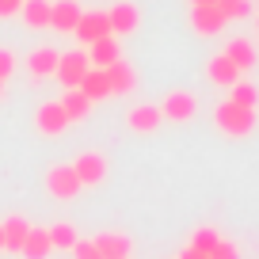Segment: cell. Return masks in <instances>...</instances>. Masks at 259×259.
<instances>
[{"label": "cell", "instance_id": "1", "mask_svg": "<svg viewBox=\"0 0 259 259\" xmlns=\"http://www.w3.org/2000/svg\"><path fill=\"white\" fill-rule=\"evenodd\" d=\"M213 126L225 134V138H248L255 130V111L251 107H236V103H218L213 107Z\"/></svg>", "mask_w": 259, "mask_h": 259}, {"label": "cell", "instance_id": "2", "mask_svg": "<svg viewBox=\"0 0 259 259\" xmlns=\"http://www.w3.org/2000/svg\"><path fill=\"white\" fill-rule=\"evenodd\" d=\"M46 191L54 194V198H61V202L76 198V194H80V179H76L73 164H54V168L46 171Z\"/></svg>", "mask_w": 259, "mask_h": 259}, {"label": "cell", "instance_id": "3", "mask_svg": "<svg viewBox=\"0 0 259 259\" xmlns=\"http://www.w3.org/2000/svg\"><path fill=\"white\" fill-rule=\"evenodd\" d=\"M160 114H164L168 122H191L194 114H198V99H194V92L176 88V92H168V96H164Z\"/></svg>", "mask_w": 259, "mask_h": 259}, {"label": "cell", "instance_id": "4", "mask_svg": "<svg viewBox=\"0 0 259 259\" xmlns=\"http://www.w3.org/2000/svg\"><path fill=\"white\" fill-rule=\"evenodd\" d=\"M225 23H229V19L221 16L218 4H191V27H194V34L213 38V34L225 31Z\"/></svg>", "mask_w": 259, "mask_h": 259}, {"label": "cell", "instance_id": "5", "mask_svg": "<svg viewBox=\"0 0 259 259\" xmlns=\"http://www.w3.org/2000/svg\"><path fill=\"white\" fill-rule=\"evenodd\" d=\"M73 171H76V179H80V187H99L107 179V156L96 153V149H88V153H80L73 160Z\"/></svg>", "mask_w": 259, "mask_h": 259}, {"label": "cell", "instance_id": "6", "mask_svg": "<svg viewBox=\"0 0 259 259\" xmlns=\"http://www.w3.org/2000/svg\"><path fill=\"white\" fill-rule=\"evenodd\" d=\"M80 4L76 0H50V27L57 34H73L76 23H80Z\"/></svg>", "mask_w": 259, "mask_h": 259}, {"label": "cell", "instance_id": "7", "mask_svg": "<svg viewBox=\"0 0 259 259\" xmlns=\"http://www.w3.org/2000/svg\"><path fill=\"white\" fill-rule=\"evenodd\" d=\"M92 65H88V54H80V50H76V54H61L57 57V80L65 84V88H80V80H84V73H88Z\"/></svg>", "mask_w": 259, "mask_h": 259}, {"label": "cell", "instance_id": "8", "mask_svg": "<svg viewBox=\"0 0 259 259\" xmlns=\"http://www.w3.org/2000/svg\"><path fill=\"white\" fill-rule=\"evenodd\" d=\"M107 19H111V34H114V38H122V34H134V31H138L141 12H138V4H130V0H118V4H111Z\"/></svg>", "mask_w": 259, "mask_h": 259}, {"label": "cell", "instance_id": "9", "mask_svg": "<svg viewBox=\"0 0 259 259\" xmlns=\"http://www.w3.org/2000/svg\"><path fill=\"white\" fill-rule=\"evenodd\" d=\"M107 34H111V19H107V12H84L80 23H76V31H73V38H80L84 46H92V42L107 38Z\"/></svg>", "mask_w": 259, "mask_h": 259}, {"label": "cell", "instance_id": "10", "mask_svg": "<svg viewBox=\"0 0 259 259\" xmlns=\"http://www.w3.org/2000/svg\"><path fill=\"white\" fill-rule=\"evenodd\" d=\"M34 126H38V134H46V138H57V134L69 130V114L61 111V103H42L38 114H34Z\"/></svg>", "mask_w": 259, "mask_h": 259}, {"label": "cell", "instance_id": "11", "mask_svg": "<svg viewBox=\"0 0 259 259\" xmlns=\"http://www.w3.org/2000/svg\"><path fill=\"white\" fill-rule=\"evenodd\" d=\"M107 84H111V96H130V92L138 88V73H134V65H126L118 57L114 65H107Z\"/></svg>", "mask_w": 259, "mask_h": 259}, {"label": "cell", "instance_id": "12", "mask_svg": "<svg viewBox=\"0 0 259 259\" xmlns=\"http://www.w3.org/2000/svg\"><path fill=\"white\" fill-rule=\"evenodd\" d=\"M160 122H164V114H160V107H153V103L130 107V114H126V126L134 130V134H153V130H160Z\"/></svg>", "mask_w": 259, "mask_h": 259}, {"label": "cell", "instance_id": "13", "mask_svg": "<svg viewBox=\"0 0 259 259\" xmlns=\"http://www.w3.org/2000/svg\"><path fill=\"white\" fill-rule=\"evenodd\" d=\"M57 50H50V46H38V50H31L27 54V73L34 76V80H46V76H54L57 73Z\"/></svg>", "mask_w": 259, "mask_h": 259}, {"label": "cell", "instance_id": "14", "mask_svg": "<svg viewBox=\"0 0 259 259\" xmlns=\"http://www.w3.org/2000/svg\"><path fill=\"white\" fill-rule=\"evenodd\" d=\"M225 57L240 69V73H251L259 65V50H255V42H248V38H233L225 46Z\"/></svg>", "mask_w": 259, "mask_h": 259}, {"label": "cell", "instance_id": "15", "mask_svg": "<svg viewBox=\"0 0 259 259\" xmlns=\"http://www.w3.org/2000/svg\"><path fill=\"white\" fill-rule=\"evenodd\" d=\"M206 76H210V80L218 84V88H233V84L240 80L244 73L236 69L233 61H229L225 54H213V57H210V65H206Z\"/></svg>", "mask_w": 259, "mask_h": 259}, {"label": "cell", "instance_id": "16", "mask_svg": "<svg viewBox=\"0 0 259 259\" xmlns=\"http://www.w3.org/2000/svg\"><path fill=\"white\" fill-rule=\"evenodd\" d=\"M118 57H122V50H118V38H114V34H107V38H99V42L88 46V65L92 69H107V65H114Z\"/></svg>", "mask_w": 259, "mask_h": 259}, {"label": "cell", "instance_id": "17", "mask_svg": "<svg viewBox=\"0 0 259 259\" xmlns=\"http://www.w3.org/2000/svg\"><path fill=\"white\" fill-rule=\"evenodd\" d=\"M0 229H4V251L19 255V248H23L27 233H31V221H27V218H19V213H12L8 221H0Z\"/></svg>", "mask_w": 259, "mask_h": 259}, {"label": "cell", "instance_id": "18", "mask_svg": "<svg viewBox=\"0 0 259 259\" xmlns=\"http://www.w3.org/2000/svg\"><path fill=\"white\" fill-rule=\"evenodd\" d=\"M96 248H99L103 259H130V248H134V244H130L126 233H99Z\"/></svg>", "mask_w": 259, "mask_h": 259}, {"label": "cell", "instance_id": "19", "mask_svg": "<svg viewBox=\"0 0 259 259\" xmlns=\"http://www.w3.org/2000/svg\"><path fill=\"white\" fill-rule=\"evenodd\" d=\"M57 103H61V111L69 114V122H84L92 114V99L84 96L80 88H65V96L57 99Z\"/></svg>", "mask_w": 259, "mask_h": 259}, {"label": "cell", "instance_id": "20", "mask_svg": "<svg viewBox=\"0 0 259 259\" xmlns=\"http://www.w3.org/2000/svg\"><path fill=\"white\" fill-rule=\"evenodd\" d=\"M50 251H54V244H50V233H46V229H34V225H31V233H27V240H23V248H19V255H23V259H46Z\"/></svg>", "mask_w": 259, "mask_h": 259}, {"label": "cell", "instance_id": "21", "mask_svg": "<svg viewBox=\"0 0 259 259\" xmlns=\"http://www.w3.org/2000/svg\"><path fill=\"white\" fill-rule=\"evenodd\" d=\"M80 92L92 99V103H99V99H111V84H107V73L103 69H88L80 80Z\"/></svg>", "mask_w": 259, "mask_h": 259}, {"label": "cell", "instance_id": "22", "mask_svg": "<svg viewBox=\"0 0 259 259\" xmlns=\"http://www.w3.org/2000/svg\"><path fill=\"white\" fill-rule=\"evenodd\" d=\"M23 23L31 27V31H42V27H50V0H23Z\"/></svg>", "mask_w": 259, "mask_h": 259}, {"label": "cell", "instance_id": "23", "mask_svg": "<svg viewBox=\"0 0 259 259\" xmlns=\"http://www.w3.org/2000/svg\"><path fill=\"white\" fill-rule=\"evenodd\" d=\"M229 103H236V107H251L255 111L259 107V88L251 80H236L233 88H229Z\"/></svg>", "mask_w": 259, "mask_h": 259}, {"label": "cell", "instance_id": "24", "mask_svg": "<svg viewBox=\"0 0 259 259\" xmlns=\"http://www.w3.org/2000/svg\"><path fill=\"white\" fill-rule=\"evenodd\" d=\"M46 233H50V244H54V248H61V251H73V244L80 240V236H76V229L69 225V221H57V225H50Z\"/></svg>", "mask_w": 259, "mask_h": 259}, {"label": "cell", "instance_id": "25", "mask_svg": "<svg viewBox=\"0 0 259 259\" xmlns=\"http://www.w3.org/2000/svg\"><path fill=\"white\" fill-rule=\"evenodd\" d=\"M218 8L225 19H248L251 12V0H218Z\"/></svg>", "mask_w": 259, "mask_h": 259}, {"label": "cell", "instance_id": "26", "mask_svg": "<svg viewBox=\"0 0 259 259\" xmlns=\"http://www.w3.org/2000/svg\"><path fill=\"white\" fill-rule=\"evenodd\" d=\"M218 240H221V236L213 233V229H198V233L191 236V248H194V251H202V255H210V251L218 248Z\"/></svg>", "mask_w": 259, "mask_h": 259}, {"label": "cell", "instance_id": "27", "mask_svg": "<svg viewBox=\"0 0 259 259\" xmlns=\"http://www.w3.org/2000/svg\"><path fill=\"white\" fill-rule=\"evenodd\" d=\"M210 259H240V248H236L233 240H225V236H221V240H218V248L210 251Z\"/></svg>", "mask_w": 259, "mask_h": 259}, {"label": "cell", "instance_id": "28", "mask_svg": "<svg viewBox=\"0 0 259 259\" xmlns=\"http://www.w3.org/2000/svg\"><path fill=\"white\" fill-rule=\"evenodd\" d=\"M73 259H103L96 248V240H76L73 244Z\"/></svg>", "mask_w": 259, "mask_h": 259}, {"label": "cell", "instance_id": "29", "mask_svg": "<svg viewBox=\"0 0 259 259\" xmlns=\"http://www.w3.org/2000/svg\"><path fill=\"white\" fill-rule=\"evenodd\" d=\"M12 73H16V54L8 46H0V80H8Z\"/></svg>", "mask_w": 259, "mask_h": 259}, {"label": "cell", "instance_id": "30", "mask_svg": "<svg viewBox=\"0 0 259 259\" xmlns=\"http://www.w3.org/2000/svg\"><path fill=\"white\" fill-rule=\"evenodd\" d=\"M19 8H23V0H0V19H8V16H16Z\"/></svg>", "mask_w": 259, "mask_h": 259}, {"label": "cell", "instance_id": "31", "mask_svg": "<svg viewBox=\"0 0 259 259\" xmlns=\"http://www.w3.org/2000/svg\"><path fill=\"white\" fill-rule=\"evenodd\" d=\"M179 259H210V255H202V251H194L191 244H187V248H183V255H179Z\"/></svg>", "mask_w": 259, "mask_h": 259}, {"label": "cell", "instance_id": "32", "mask_svg": "<svg viewBox=\"0 0 259 259\" xmlns=\"http://www.w3.org/2000/svg\"><path fill=\"white\" fill-rule=\"evenodd\" d=\"M191 4H218V0H191Z\"/></svg>", "mask_w": 259, "mask_h": 259}, {"label": "cell", "instance_id": "33", "mask_svg": "<svg viewBox=\"0 0 259 259\" xmlns=\"http://www.w3.org/2000/svg\"><path fill=\"white\" fill-rule=\"evenodd\" d=\"M0 251H4V229H0Z\"/></svg>", "mask_w": 259, "mask_h": 259}, {"label": "cell", "instance_id": "34", "mask_svg": "<svg viewBox=\"0 0 259 259\" xmlns=\"http://www.w3.org/2000/svg\"><path fill=\"white\" fill-rule=\"evenodd\" d=\"M0 99H4V80H0Z\"/></svg>", "mask_w": 259, "mask_h": 259}, {"label": "cell", "instance_id": "35", "mask_svg": "<svg viewBox=\"0 0 259 259\" xmlns=\"http://www.w3.org/2000/svg\"><path fill=\"white\" fill-rule=\"evenodd\" d=\"M255 34H259V16H255Z\"/></svg>", "mask_w": 259, "mask_h": 259}]
</instances>
